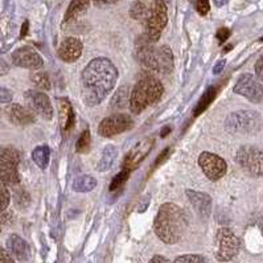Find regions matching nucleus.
<instances>
[{
	"instance_id": "f257e3e1",
	"label": "nucleus",
	"mask_w": 263,
	"mask_h": 263,
	"mask_svg": "<svg viewBox=\"0 0 263 263\" xmlns=\"http://www.w3.org/2000/svg\"><path fill=\"white\" fill-rule=\"evenodd\" d=\"M118 80V70L105 57L94 59L82 71V97L86 105L97 106L111 93Z\"/></svg>"
},
{
	"instance_id": "f03ea898",
	"label": "nucleus",
	"mask_w": 263,
	"mask_h": 263,
	"mask_svg": "<svg viewBox=\"0 0 263 263\" xmlns=\"http://www.w3.org/2000/svg\"><path fill=\"white\" fill-rule=\"evenodd\" d=\"M135 59L151 76H165L174 69V53L167 45L155 48L146 34L138 39Z\"/></svg>"
},
{
	"instance_id": "7ed1b4c3",
	"label": "nucleus",
	"mask_w": 263,
	"mask_h": 263,
	"mask_svg": "<svg viewBox=\"0 0 263 263\" xmlns=\"http://www.w3.org/2000/svg\"><path fill=\"white\" fill-rule=\"evenodd\" d=\"M188 220L184 209L174 202H165L160 206L154 222L156 235L164 243H177L185 234Z\"/></svg>"
},
{
	"instance_id": "20e7f679",
	"label": "nucleus",
	"mask_w": 263,
	"mask_h": 263,
	"mask_svg": "<svg viewBox=\"0 0 263 263\" xmlns=\"http://www.w3.org/2000/svg\"><path fill=\"white\" fill-rule=\"evenodd\" d=\"M163 85L155 76H144L137 82L130 94V108L134 114H140L148 106L158 102L163 96Z\"/></svg>"
},
{
	"instance_id": "39448f33",
	"label": "nucleus",
	"mask_w": 263,
	"mask_h": 263,
	"mask_svg": "<svg viewBox=\"0 0 263 263\" xmlns=\"http://www.w3.org/2000/svg\"><path fill=\"white\" fill-rule=\"evenodd\" d=\"M226 128L232 133L238 134H254L262 128V118L257 111L241 110L232 112L226 118Z\"/></svg>"
},
{
	"instance_id": "423d86ee",
	"label": "nucleus",
	"mask_w": 263,
	"mask_h": 263,
	"mask_svg": "<svg viewBox=\"0 0 263 263\" xmlns=\"http://www.w3.org/2000/svg\"><path fill=\"white\" fill-rule=\"evenodd\" d=\"M241 242L229 228H221L216 234L214 241V257L220 262H229L233 258L237 257Z\"/></svg>"
},
{
	"instance_id": "0eeeda50",
	"label": "nucleus",
	"mask_w": 263,
	"mask_h": 263,
	"mask_svg": "<svg viewBox=\"0 0 263 263\" xmlns=\"http://www.w3.org/2000/svg\"><path fill=\"white\" fill-rule=\"evenodd\" d=\"M168 23V12H167V3L164 0H154L151 4V10L146 24V36L151 43H158L160 39L161 32L165 28Z\"/></svg>"
},
{
	"instance_id": "6e6552de",
	"label": "nucleus",
	"mask_w": 263,
	"mask_h": 263,
	"mask_svg": "<svg viewBox=\"0 0 263 263\" xmlns=\"http://www.w3.org/2000/svg\"><path fill=\"white\" fill-rule=\"evenodd\" d=\"M20 164V154L13 147H4L0 155V177L2 183L8 186H17L20 184V175L17 167Z\"/></svg>"
},
{
	"instance_id": "1a4fd4ad",
	"label": "nucleus",
	"mask_w": 263,
	"mask_h": 263,
	"mask_svg": "<svg viewBox=\"0 0 263 263\" xmlns=\"http://www.w3.org/2000/svg\"><path fill=\"white\" fill-rule=\"evenodd\" d=\"M235 160L249 176H263V149L259 147L251 144L242 146L237 151Z\"/></svg>"
},
{
	"instance_id": "9d476101",
	"label": "nucleus",
	"mask_w": 263,
	"mask_h": 263,
	"mask_svg": "<svg viewBox=\"0 0 263 263\" xmlns=\"http://www.w3.org/2000/svg\"><path fill=\"white\" fill-rule=\"evenodd\" d=\"M234 93L245 97L253 103H260L263 101V86L253 74L245 73L234 85Z\"/></svg>"
},
{
	"instance_id": "9b49d317",
	"label": "nucleus",
	"mask_w": 263,
	"mask_h": 263,
	"mask_svg": "<svg viewBox=\"0 0 263 263\" xmlns=\"http://www.w3.org/2000/svg\"><path fill=\"white\" fill-rule=\"evenodd\" d=\"M134 127V121L126 114H114L105 118L98 126V134L103 138H111L131 130Z\"/></svg>"
},
{
	"instance_id": "f8f14e48",
	"label": "nucleus",
	"mask_w": 263,
	"mask_h": 263,
	"mask_svg": "<svg viewBox=\"0 0 263 263\" xmlns=\"http://www.w3.org/2000/svg\"><path fill=\"white\" fill-rule=\"evenodd\" d=\"M198 165L202 170L205 176L212 181H217L225 176L228 165L221 156L212 154V152H202L198 156Z\"/></svg>"
},
{
	"instance_id": "ddd939ff",
	"label": "nucleus",
	"mask_w": 263,
	"mask_h": 263,
	"mask_svg": "<svg viewBox=\"0 0 263 263\" xmlns=\"http://www.w3.org/2000/svg\"><path fill=\"white\" fill-rule=\"evenodd\" d=\"M25 102L29 110L43 117L45 121H50L53 117V108L47 94L37 91V90H28L25 93Z\"/></svg>"
},
{
	"instance_id": "4468645a",
	"label": "nucleus",
	"mask_w": 263,
	"mask_h": 263,
	"mask_svg": "<svg viewBox=\"0 0 263 263\" xmlns=\"http://www.w3.org/2000/svg\"><path fill=\"white\" fill-rule=\"evenodd\" d=\"M12 61L16 66L24 69H40L44 65V61L33 48L31 47H22L16 49L12 53Z\"/></svg>"
},
{
	"instance_id": "2eb2a0df",
	"label": "nucleus",
	"mask_w": 263,
	"mask_h": 263,
	"mask_svg": "<svg viewBox=\"0 0 263 263\" xmlns=\"http://www.w3.org/2000/svg\"><path fill=\"white\" fill-rule=\"evenodd\" d=\"M152 147H154V139H144L138 143L137 146H134L124 158V168L130 171L137 168L151 152Z\"/></svg>"
},
{
	"instance_id": "dca6fc26",
	"label": "nucleus",
	"mask_w": 263,
	"mask_h": 263,
	"mask_svg": "<svg viewBox=\"0 0 263 263\" xmlns=\"http://www.w3.org/2000/svg\"><path fill=\"white\" fill-rule=\"evenodd\" d=\"M82 49H84V45L78 39L68 37L61 43L59 50H57V54L62 61L74 62L82 54Z\"/></svg>"
},
{
	"instance_id": "f3484780",
	"label": "nucleus",
	"mask_w": 263,
	"mask_h": 263,
	"mask_svg": "<svg viewBox=\"0 0 263 263\" xmlns=\"http://www.w3.org/2000/svg\"><path fill=\"white\" fill-rule=\"evenodd\" d=\"M186 197L192 204L196 213L202 218H208L212 212V198L211 196L202 192H196V191H186Z\"/></svg>"
},
{
	"instance_id": "a211bd4d",
	"label": "nucleus",
	"mask_w": 263,
	"mask_h": 263,
	"mask_svg": "<svg viewBox=\"0 0 263 263\" xmlns=\"http://www.w3.org/2000/svg\"><path fill=\"white\" fill-rule=\"evenodd\" d=\"M7 248L13 257H16L22 262H27L31 258V246L20 235L11 234L7 239Z\"/></svg>"
},
{
	"instance_id": "6ab92c4d",
	"label": "nucleus",
	"mask_w": 263,
	"mask_h": 263,
	"mask_svg": "<svg viewBox=\"0 0 263 263\" xmlns=\"http://www.w3.org/2000/svg\"><path fill=\"white\" fill-rule=\"evenodd\" d=\"M7 114H8L11 122L15 123L16 126H29V124H33L36 122L33 111L29 110V108L17 105V103L8 106L7 107Z\"/></svg>"
},
{
	"instance_id": "aec40b11",
	"label": "nucleus",
	"mask_w": 263,
	"mask_h": 263,
	"mask_svg": "<svg viewBox=\"0 0 263 263\" xmlns=\"http://www.w3.org/2000/svg\"><path fill=\"white\" fill-rule=\"evenodd\" d=\"M59 105V119L60 127L64 133H68L74 126V110L71 106L70 101L68 98H59L57 99Z\"/></svg>"
},
{
	"instance_id": "412c9836",
	"label": "nucleus",
	"mask_w": 263,
	"mask_h": 263,
	"mask_svg": "<svg viewBox=\"0 0 263 263\" xmlns=\"http://www.w3.org/2000/svg\"><path fill=\"white\" fill-rule=\"evenodd\" d=\"M90 7V0H71L64 16V23L73 22L78 16L84 15Z\"/></svg>"
},
{
	"instance_id": "4be33fe9",
	"label": "nucleus",
	"mask_w": 263,
	"mask_h": 263,
	"mask_svg": "<svg viewBox=\"0 0 263 263\" xmlns=\"http://www.w3.org/2000/svg\"><path fill=\"white\" fill-rule=\"evenodd\" d=\"M151 6L143 2V0H135L130 7L131 19L138 20V22H146L149 15Z\"/></svg>"
},
{
	"instance_id": "5701e85b",
	"label": "nucleus",
	"mask_w": 263,
	"mask_h": 263,
	"mask_svg": "<svg viewBox=\"0 0 263 263\" xmlns=\"http://www.w3.org/2000/svg\"><path fill=\"white\" fill-rule=\"evenodd\" d=\"M117 148L114 146H106L102 151V156H101V160H99L98 164V171L99 172H106L111 168V165L114 164L115 159H117Z\"/></svg>"
},
{
	"instance_id": "b1692460",
	"label": "nucleus",
	"mask_w": 263,
	"mask_h": 263,
	"mask_svg": "<svg viewBox=\"0 0 263 263\" xmlns=\"http://www.w3.org/2000/svg\"><path fill=\"white\" fill-rule=\"evenodd\" d=\"M97 186V180L94 177L89 176V175H82V176H78L77 179H74L73 184H71V188L76 192H90L93 191Z\"/></svg>"
},
{
	"instance_id": "393cba45",
	"label": "nucleus",
	"mask_w": 263,
	"mask_h": 263,
	"mask_svg": "<svg viewBox=\"0 0 263 263\" xmlns=\"http://www.w3.org/2000/svg\"><path fill=\"white\" fill-rule=\"evenodd\" d=\"M50 158V149L47 146H39L32 152V159H33L34 164L37 165L41 170H45L49 164Z\"/></svg>"
},
{
	"instance_id": "a878e982",
	"label": "nucleus",
	"mask_w": 263,
	"mask_h": 263,
	"mask_svg": "<svg viewBox=\"0 0 263 263\" xmlns=\"http://www.w3.org/2000/svg\"><path fill=\"white\" fill-rule=\"evenodd\" d=\"M216 93H217L216 87L212 86V87H209V89H208L204 94H202V97L200 98V101H198V103L196 105V107H195V117H197V115H200L201 112H204L205 110H206L208 106L213 102L214 97H216Z\"/></svg>"
},
{
	"instance_id": "bb28decb",
	"label": "nucleus",
	"mask_w": 263,
	"mask_h": 263,
	"mask_svg": "<svg viewBox=\"0 0 263 263\" xmlns=\"http://www.w3.org/2000/svg\"><path fill=\"white\" fill-rule=\"evenodd\" d=\"M127 102L130 103V97H128V89L126 86H122L115 93L114 98L111 99V107L112 108H124Z\"/></svg>"
},
{
	"instance_id": "cd10ccee",
	"label": "nucleus",
	"mask_w": 263,
	"mask_h": 263,
	"mask_svg": "<svg viewBox=\"0 0 263 263\" xmlns=\"http://www.w3.org/2000/svg\"><path fill=\"white\" fill-rule=\"evenodd\" d=\"M90 146H91V137H90V131L85 130L84 133L81 134L80 138L77 140V144H76V149L80 154H86L90 151Z\"/></svg>"
},
{
	"instance_id": "c85d7f7f",
	"label": "nucleus",
	"mask_w": 263,
	"mask_h": 263,
	"mask_svg": "<svg viewBox=\"0 0 263 263\" xmlns=\"http://www.w3.org/2000/svg\"><path fill=\"white\" fill-rule=\"evenodd\" d=\"M130 172L131 171L127 170V168L122 170L121 172H119V174H118L117 176L111 180V184H110V191H111V192H114V191H117L118 188H121V186L127 181L128 176H130Z\"/></svg>"
},
{
	"instance_id": "c756f323",
	"label": "nucleus",
	"mask_w": 263,
	"mask_h": 263,
	"mask_svg": "<svg viewBox=\"0 0 263 263\" xmlns=\"http://www.w3.org/2000/svg\"><path fill=\"white\" fill-rule=\"evenodd\" d=\"M32 81H33V84L36 85L37 87L43 90H49L50 89V80L49 76L47 73H34L32 76Z\"/></svg>"
},
{
	"instance_id": "7c9ffc66",
	"label": "nucleus",
	"mask_w": 263,
	"mask_h": 263,
	"mask_svg": "<svg viewBox=\"0 0 263 263\" xmlns=\"http://www.w3.org/2000/svg\"><path fill=\"white\" fill-rule=\"evenodd\" d=\"M174 263H208V260L206 258L198 254H185L177 257Z\"/></svg>"
},
{
	"instance_id": "2f4dec72",
	"label": "nucleus",
	"mask_w": 263,
	"mask_h": 263,
	"mask_svg": "<svg viewBox=\"0 0 263 263\" xmlns=\"http://www.w3.org/2000/svg\"><path fill=\"white\" fill-rule=\"evenodd\" d=\"M15 202L19 208H25L29 204V195L24 189H16L15 192Z\"/></svg>"
},
{
	"instance_id": "473e14b6",
	"label": "nucleus",
	"mask_w": 263,
	"mask_h": 263,
	"mask_svg": "<svg viewBox=\"0 0 263 263\" xmlns=\"http://www.w3.org/2000/svg\"><path fill=\"white\" fill-rule=\"evenodd\" d=\"M0 198H2V205H0V209L2 212H6L7 206L10 205V191L7 189L6 184H0Z\"/></svg>"
},
{
	"instance_id": "72a5a7b5",
	"label": "nucleus",
	"mask_w": 263,
	"mask_h": 263,
	"mask_svg": "<svg viewBox=\"0 0 263 263\" xmlns=\"http://www.w3.org/2000/svg\"><path fill=\"white\" fill-rule=\"evenodd\" d=\"M196 7H197V12L201 16H205L209 11H211V3H209V0H197Z\"/></svg>"
},
{
	"instance_id": "f704fd0d",
	"label": "nucleus",
	"mask_w": 263,
	"mask_h": 263,
	"mask_svg": "<svg viewBox=\"0 0 263 263\" xmlns=\"http://www.w3.org/2000/svg\"><path fill=\"white\" fill-rule=\"evenodd\" d=\"M254 69H255V76H257L258 80L263 82V56H260L259 59L257 60Z\"/></svg>"
},
{
	"instance_id": "c9c22d12",
	"label": "nucleus",
	"mask_w": 263,
	"mask_h": 263,
	"mask_svg": "<svg viewBox=\"0 0 263 263\" xmlns=\"http://www.w3.org/2000/svg\"><path fill=\"white\" fill-rule=\"evenodd\" d=\"M229 36H230V29L229 28H220L216 33V37L218 39V41H220L221 44L225 43V41L229 39Z\"/></svg>"
},
{
	"instance_id": "e433bc0d",
	"label": "nucleus",
	"mask_w": 263,
	"mask_h": 263,
	"mask_svg": "<svg viewBox=\"0 0 263 263\" xmlns=\"http://www.w3.org/2000/svg\"><path fill=\"white\" fill-rule=\"evenodd\" d=\"M0 263H15L12 254L10 253V250L2 249V260H0Z\"/></svg>"
},
{
	"instance_id": "4c0bfd02",
	"label": "nucleus",
	"mask_w": 263,
	"mask_h": 263,
	"mask_svg": "<svg viewBox=\"0 0 263 263\" xmlns=\"http://www.w3.org/2000/svg\"><path fill=\"white\" fill-rule=\"evenodd\" d=\"M13 94L12 91L7 89V87H2V102L6 103V102H10L11 99H12Z\"/></svg>"
},
{
	"instance_id": "58836bf2",
	"label": "nucleus",
	"mask_w": 263,
	"mask_h": 263,
	"mask_svg": "<svg viewBox=\"0 0 263 263\" xmlns=\"http://www.w3.org/2000/svg\"><path fill=\"white\" fill-rule=\"evenodd\" d=\"M12 221V213L11 212H2V222L3 225H7Z\"/></svg>"
},
{
	"instance_id": "ea45409f",
	"label": "nucleus",
	"mask_w": 263,
	"mask_h": 263,
	"mask_svg": "<svg viewBox=\"0 0 263 263\" xmlns=\"http://www.w3.org/2000/svg\"><path fill=\"white\" fill-rule=\"evenodd\" d=\"M225 64H226L225 60H220V61L217 62L216 66H214V69H213V73H214V74H220L221 71H222L223 66H225Z\"/></svg>"
},
{
	"instance_id": "a19ab883",
	"label": "nucleus",
	"mask_w": 263,
	"mask_h": 263,
	"mask_svg": "<svg viewBox=\"0 0 263 263\" xmlns=\"http://www.w3.org/2000/svg\"><path fill=\"white\" fill-rule=\"evenodd\" d=\"M148 263H172V262L168 260L165 257H163V255H155V257L152 258Z\"/></svg>"
},
{
	"instance_id": "79ce46f5",
	"label": "nucleus",
	"mask_w": 263,
	"mask_h": 263,
	"mask_svg": "<svg viewBox=\"0 0 263 263\" xmlns=\"http://www.w3.org/2000/svg\"><path fill=\"white\" fill-rule=\"evenodd\" d=\"M168 155H170V148H165L164 151L161 152V155L159 156L158 159H156L155 165H158V164H160V163H163V160H164V159H167Z\"/></svg>"
},
{
	"instance_id": "37998d69",
	"label": "nucleus",
	"mask_w": 263,
	"mask_h": 263,
	"mask_svg": "<svg viewBox=\"0 0 263 263\" xmlns=\"http://www.w3.org/2000/svg\"><path fill=\"white\" fill-rule=\"evenodd\" d=\"M119 0H94V3L97 4H114L118 3Z\"/></svg>"
},
{
	"instance_id": "c03bdc74",
	"label": "nucleus",
	"mask_w": 263,
	"mask_h": 263,
	"mask_svg": "<svg viewBox=\"0 0 263 263\" xmlns=\"http://www.w3.org/2000/svg\"><path fill=\"white\" fill-rule=\"evenodd\" d=\"M28 27H29V23L25 20L24 24H23L22 27V32H20V34H22V37H24L25 34H27V32H28Z\"/></svg>"
},
{
	"instance_id": "a18cd8bd",
	"label": "nucleus",
	"mask_w": 263,
	"mask_h": 263,
	"mask_svg": "<svg viewBox=\"0 0 263 263\" xmlns=\"http://www.w3.org/2000/svg\"><path fill=\"white\" fill-rule=\"evenodd\" d=\"M170 133H171V127H164V128H163V131H161L160 137L165 138L167 137V134H170Z\"/></svg>"
},
{
	"instance_id": "49530a36",
	"label": "nucleus",
	"mask_w": 263,
	"mask_h": 263,
	"mask_svg": "<svg viewBox=\"0 0 263 263\" xmlns=\"http://www.w3.org/2000/svg\"><path fill=\"white\" fill-rule=\"evenodd\" d=\"M226 3H228V0H214V4H216L217 7H222L225 6Z\"/></svg>"
},
{
	"instance_id": "de8ad7c7",
	"label": "nucleus",
	"mask_w": 263,
	"mask_h": 263,
	"mask_svg": "<svg viewBox=\"0 0 263 263\" xmlns=\"http://www.w3.org/2000/svg\"><path fill=\"white\" fill-rule=\"evenodd\" d=\"M230 49H233V45H229V47H226L225 48V52H228V50H230Z\"/></svg>"
},
{
	"instance_id": "09e8293b",
	"label": "nucleus",
	"mask_w": 263,
	"mask_h": 263,
	"mask_svg": "<svg viewBox=\"0 0 263 263\" xmlns=\"http://www.w3.org/2000/svg\"><path fill=\"white\" fill-rule=\"evenodd\" d=\"M260 41H263V37H260Z\"/></svg>"
},
{
	"instance_id": "8fccbe9b",
	"label": "nucleus",
	"mask_w": 263,
	"mask_h": 263,
	"mask_svg": "<svg viewBox=\"0 0 263 263\" xmlns=\"http://www.w3.org/2000/svg\"><path fill=\"white\" fill-rule=\"evenodd\" d=\"M164 2H165V3H167V0H164Z\"/></svg>"
}]
</instances>
